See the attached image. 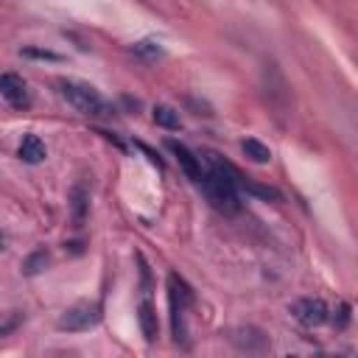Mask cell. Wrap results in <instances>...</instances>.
<instances>
[{
  "instance_id": "obj_1",
  "label": "cell",
  "mask_w": 358,
  "mask_h": 358,
  "mask_svg": "<svg viewBox=\"0 0 358 358\" xmlns=\"http://www.w3.org/2000/svg\"><path fill=\"white\" fill-rule=\"evenodd\" d=\"M207 159H210V165H213V171H204V176H201V190H204V196H207V201L218 210V213H224V215H235L238 210H241V196H238V185H235V179H241V173L227 162V159H221L218 154H207Z\"/></svg>"
},
{
  "instance_id": "obj_2",
  "label": "cell",
  "mask_w": 358,
  "mask_h": 358,
  "mask_svg": "<svg viewBox=\"0 0 358 358\" xmlns=\"http://www.w3.org/2000/svg\"><path fill=\"white\" fill-rule=\"evenodd\" d=\"M56 90L59 95L81 115L87 117H109L112 115V106L101 98L98 90H92L90 84H81V81H73V78H59L56 81Z\"/></svg>"
},
{
  "instance_id": "obj_3",
  "label": "cell",
  "mask_w": 358,
  "mask_h": 358,
  "mask_svg": "<svg viewBox=\"0 0 358 358\" xmlns=\"http://www.w3.org/2000/svg\"><path fill=\"white\" fill-rule=\"evenodd\" d=\"M168 302H171V333H173V341H185V310L193 302V291L173 271L168 274Z\"/></svg>"
},
{
  "instance_id": "obj_4",
  "label": "cell",
  "mask_w": 358,
  "mask_h": 358,
  "mask_svg": "<svg viewBox=\"0 0 358 358\" xmlns=\"http://www.w3.org/2000/svg\"><path fill=\"white\" fill-rule=\"evenodd\" d=\"M101 322V305L95 302H78L73 308H67L62 316H59V330H70V333H78V330H90Z\"/></svg>"
},
{
  "instance_id": "obj_5",
  "label": "cell",
  "mask_w": 358,
  "mask_h": 358,
  "mask_svg": "<svg viewBox=\"0 0 358 358\" xmlns=\"http://www.w3.org/2000/svg\"><path fill=\"white\" fill-rule=\"evenodd\" d=\"M291 316L302 324V327H319L330 319V310H327V302L319 299V296H302L296 302H291Z\"/></svg>"
},
{
  "instance_id": "obj_6",
  "label": "cell",
  "mask_w": 358,
  "mask_h": 358,
  "mask_svg": "<svg viewBox=\"0 0 358 358\" xmlns=\"http://www.w3.org/2000/svg\"><path fill=\"white\" fill-rule=\"evenodd\" d=\"M0 98H6L14 109H25L31 106V92L22 76L17 73H0Z\"/></svg>"
},
{
  "instance_id": "obj_7",
  "label": "cell",
  "mask_w": 358,
  "mask_h": 358,
  "mask_svg": "<svg viewBox=\"0 0 358 358\" xmlns=\"http://www.w3.org/2000/svg\"><path fill=\"white\" fill-rule=\"evenodd\" d=\"M165 145H168V151L176 157V162H179V168L185 171V176H187V179H193V182L199 185V182H201V176H204L201 159H199L187 145H182V143H176V140H168Z\"/></svg>"
},
{
  "instance_id": "obj_8",
  "label": "cell",
  "mask_w": 358,
  "mask_h": 358,
  "mask_svg": "<svg viewBox=\"0 0 358 358\" xmlns=\"http://www.w3.org/2000/svg\"><path fill=\"white\" fill-rule=\"evenodd\" d=\"M232 344L243 352H266L271 344H268V336H263L257 327H238L232 333Z\"/></svg>"
},
{
  "instance_id": "obj_9",
  "label": "cell",
  "mask_w": 358,
  "mask_h": 358,
  "mask_svg": "<svg viewBox=\"0 0 358 358\" xmlns=\"http://www.w3.org/2000/svg\"><path fill=\"white\" fill-rule=\"evenodd\" d=\"M137 319H140V330H143L145 341L154 344L157 336H159V322H157V310H154V305H151L148 299L140 302V308H137Z\"/></svg>"
},
{
  "instance_id": "obj_10",
  "label": "cell",
  "mask_w": 358,
  "mask_h": 358,
  "mask_svg": "<svg viewBox=\"0 0 358 358\" xmlns=\"http://www.w3.org/2000/svg\"><path fill=\"white\" fill-rule=\"evenodd\" d=\"M17 154H20V159L28 162V165H39V162L48 157L45 143H42L36 134H25L22 143H20V148H17Z\"/></svg>"
},
{
  "instance_id": "obj_11",
  "label": "cell",
  "mask_w": 358,
  "mask_h": 358,
  "mask_svg": "<svg viewBox=\"0 0 358 358\" xmlns=\"http://www.w3.org/2000/svg\"><path fill=\"white\" fill-rule=\"evenodd\" d=\"M235 185L238 187H243L246 193H252V196H257V199H263V201H280L282 199V193L277 190V187H271V185H260V182H249V179H235Z\"/></svg>"
},
{
  "instance_id": "obj_12",
  "label": "cell",
  "mask_w": 358,
  "mask_h": 358,
  "mask_svg": "<svg viewBox=\"0 0 358 358\" xmlns=\"http://www.w3.org/2000/svg\"><path fill=\"white\" fill-rule=\"evenodd\" d=\"M241 151H243L246 159H252V162H257V165H263V162L271 159V148H268L266 143L255 140V137H246V140L241 143Z\"/></svg>"
},
{
  "instance_id": "obj_13",
  "label": "cell",
  "mask_w": 358,
  "mask_h": 358,
  "mask_svg": "<svg viewBox=\"0 0 358 358\" xmlns=\"http://www.w3.org/2000/svg\"><path fill=\"white\" fill-rule=\"evenodd\" d=\"M151 117H154V123L157 126H162V129H179L182 126V120H179V112L176 109H171V106H165V103H157L154 109H151Z\"/></svg>"
},
{
  "instance_id": "obj_14",
  "label": "cell",
  "mask_w": 358,
  "mask_h": 358,
  "mask_svg": "<svg viewBox=\"0 0 358 358\" xmlns=\"http://www.w3.org/2000/svg\"><path fill=\"white\" fill-rule=\"evenodd\" d=\"M70 207H73V218L76 221H84V215H87V193H84L81 185H76L70 190Z\"/></svg>"
},
{
  "instance_id": "obj_15",
  "label": "cell",
  "mask_w": 358,
  "mask_h": 358,
  "mask_svg": "<svg viewBox=\"0 0 358 358\" xmlns=\"http://www.w3.org/2000/svg\"><path fill=\"white\" fill-rule=\"evenodd\" d=\"M131 53L140 56V59H157V56H162V48L154 39H140V42L131 45Z\"/></svg>"
},
{
  "instance_id": "obj_16",
  "label": "cell",
  "mask_w": 358,
  "mask_h": 358,
  "mask_svg": "<svg viewBox=\"0 0 358 358\" xmlns=\"http://www.w3.org/2000/svg\"><path fill=\"white\" fill-rule=\"evenodd\" d=\"M20 53H22V56H31V59H45V62H62L59 53H53V50H42V48H22Z\"/></svg>"
},
{
  "instance_id": "obj_17",
  "label": "cell",
  "mask_w": 358,
  "mask_h": 358,
  "mask_svg": "<svg viewBox=\"0 0 358 358\" xmlns=\"http://www.w3.org/2000/svg\"><path fill=\"white\" fill-rule=\"evenodd\" d=\"M45 263H48V255L39 249V252H34V255L28 257V263H25V271H28V274H36V271H39V266L45 268Z\"/></svg>"
},
{
  "instance_id": "obj_18",
  "label": "cell",
  "mask_w": 358,
  "mask_h": 358,
  "mask_svg": "<svg viewBox=\"0 0 358 358\" xmlns=\"http://www.w3.org/2000/svg\"><path fill=\"white\" fill-rule=\"evenodd\" d=\"M347 319H350V308L341 305V308H338V324H347Z\"/></svg>"
},
{
  "instance_id": "obj_19",
  "label": "cell",
  "mask_w": 358,
  "mask_h": 358,
  "mask_svg": "<svg viewBox=\"0 0 358 358\" xmlns=\"http://www.w3.org/2000/svg\"><path fill=\"white\" fill-rule=\"evenodd\" d=\"M3 243H6V241H3V235H0V249H3Z\"/></svg>"
}]
</instances>
